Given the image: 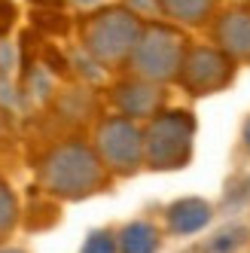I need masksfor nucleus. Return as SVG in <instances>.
I'll list each match as a JSON object with an SVG mask.
<instances>
[{
    "instance_id": "1",
    "label": "nucleus",
    "mask_w": 250,
    "mask_h": 253,
    "mask_svg": "<svg viewBox=\"0 0 250 253\" xmlns=\"http://www.w3.org/2000/svg\"><path fill=\"white\" fill-rule=\"evenodd\" d=\"M107 165L101 162L95 143L85 140H64L58 147H52L40 168H37V180L40 186L64 202H80L104 189L107 183Z\"/></svg>"
},
{
    "instance_id": "2",
    "label": "nucleus",
    "mask_w": 250,
    "mask_h": 253,
    "mask_svg": "<svg viewBox=\"0 0 250 253\" xmlns=\"http://www.w3.org/2000/svg\"><path fill=\"white\" fill-rule=\"evenodd\" d=\"M144 31L140 15L128 6H104L83 22V49L98 64L113 67L131 58V49Z\"/></svg>"
},
{
    "instance_id": "3",
    "label": "nucleus",
    "mask_w": 250,
    "mask_h": 253,
    "mask_svg": "<svg viewBox=\"0 0 250 253\" xmlns=\"http://www.w3.org/2000/svg\"><path fill=\"white\" fill-rule=\"evenodd\" d=\"M186 34L174 25H165V22H150L144 25L140 37L131 49V58H128V67L131 74L140 77V80H150V83H174L177 74H180V64H183V55H186Z\"/></svg>"
},
{
    "instance_id": "4",
    "label": "nucleus",
    "mask_w": 250,
    "mask_h": 253,
    "mask_svg": "<svg viewBox=\"0 0 250 253\" xmlns=\"http://www.w3.org/2000/svg\"><path fill=\"white\" fill-rule=\"evenodd\" d=\"M195 119L189 110H159L144 128V162L153 171H177L192 159Z\"/></svg>"
},
{
    "instance_id": "5",
    "label": "nucleus",
    "mask_w": 250,
    "mask_h": 253,
    "mask_svg": "<svg viewBox=\"0 0 250 253\" xmlns=\"http://www.w3.org/2000/svg\"><path fill=\"white\" fill-rule=\"evenodd\" d=\"M95 150L110 174H137L144 162V128L131 116H107L95 131Z\"/></svg>"
},
{
    "instance_id": "6",
    "label": "nucleus",
    "mask_w": 250,
    "mask_h": 253,
    "mask_svg": "<svg viewBox=\"0 0 250 253\" xmlns=\"http://www.w3.org/2000/svg\"><path fill=\"white\" fill-rule=\"evenodd\" d=\"M232 80H235V58H229L220 46H189L177 74V83L195 98L217 95Z\"/></svg>"
},
{
    "instance_id": "7",
    "label": "nucleus",
    "mask_w": 250,
    "mask_h": 253,
    "mask_svg": "<svg viewBox=\"0 0 250 253\" xmlns=\"http://www.w3.org/2000/svg\"><path fill=\"white\" fill-rule=\"evenodd\" d=\"M113 101L119 107L122 116H131V119H153L165 104V92L159 83L150 80H125L113 88Z\"/></svg>"
},
{
    "instance_id": "8",
    "label": "nucleus",
    "mask_w": 250,
    "mask_h": 253,
    "mask_svg": "<svg viewBox=\"0 0 250 253\" xmlns=\"http://www.w3.org/2000/svg\"><path fill=\"white\" fill-rule=\"evenodd\" d=\"M213 43H217L235 64H250V6H235L213 22Z\"/></svg>"
},
{
    "instance_id": "9",
    "label": "nucleus",
    "mask_w": 250,
    "mask_h": 253,
    "mask_svg": "<svg viewBox=\"0 0 250 253\" xmlns=\"http://www.w3.org/2000/svg\"><path fill=\"white\" fill-rule=\"evenodd\" d=\"M210 205L205 198H180L165 211V223L171 235H195L210 223Z\"/></svg>"
},
{
    "instance_id": "10",
    "label": "nucleus",
    "mask_w": 250,
    "mask_h": 253,
    "mask_svg": "<svg viewBox=\"0 0 250 253\" xmlns=\"http://www.w3.org/2000/svg\"><path fill=\"white\" fill-rule=\"evenodd\" d=\"M119 253H156L159 247H162V235H159V229L147 220H131L125 223L119 232Z\"/></svg>"
},
{
    "instance_id": "11",
    "label": "nucleus",
    "mask_w": 250,
    "mask_h": 253,
    "mask_svg": "<svg viewBox=\"0 0 250 253\" xmlns=\"http://www.w3.org/2000/svg\"><path fill=\"white\" fill-rule=\"evenodd\" d=\"M217 0H159V12H165L177 25H205Z\"/></svg>"
},
{
    "instance_id": "12",
    "label": "nucleus",
    "mask_w": 250,
    "mask_h": 253,
    "mask_svg": "<svg viewBox=\"0 0 250 253\" xmlns=\"http://www.w3.org/2000/svg\"><path fill=\"white\" fill-rule=\"evenodd\" d=\"M15 223H19V198H15V192L0 180V241L12 235Z\"/></svg>"
},
{
    "instance_id": "13",
    "label": "nucleus",
    "mask_w": 250,
    "mask_h": 253,
    "mask_svg": "<svg viewBox=\"0 0 250 253\" xmlns=\"http://www.w3.org/2000/svg\"><path fill=\"white\" fill-rule=\"evenodd\" d=\"M244 235L247 229L244 226H229V229H220L213 238L205 244V253H235L241 244H244Z\"/></svg>"
},
{
    "instance_id": "14",
    "label": "nucleus",
    "mask_w": 250,
    "mask_h": 253,
    "mask_svg": "<svg viewBox=\"0 0 250 253\" xmlns=\"http://www.w3.org/2000/svg\"><path fill=\"white\" fill-rule=\"evenodd\" d=\"M80 253H119V238H116V232L110 229H95V232H88V238L83 244Z\"/></svg>"
},
{
    "instance_id": "15",
    "label": "nucleus",
    "mask_w": 250,
    "mask_h": 253,
    "mask_svg": "<svg viewBox=\"0 0 250 253\" xmlns=\"http://www.w3.org/2000/svg\"><path fill=\"white\" fill-rule=\"evenodd\" d=\"M15 19V6L9 3V0H0V34H3Z\"/></svg>"
},
{
    "instance_id": "16",
    "label": "nucleus",
    "mask_w": 250,
    "mask_h": 253,
    "mask_svg": "<svg viewBox=\"0 0 250 253\" xmlns=\"http://www.w3.org/2000/svg\"><path fill=\"white\" fill-rule=\"evenodd\" d=\"M241 140H244V147H247V153H250V119L244 122V128H241Z\"/></svg>"
},
{
    "instance_id": "17",
    "label": "nucleus",
    "mask_w": 250,
    "mask_h": 253,
    "mask_svg": "<svg viewBox=\"0 0 250 253\" xmlns=\"http://www.w3.org/2000/svg\"><path fill=\"white\" fill-rule=\"evenodd\" d=\"M0 253H25V250H15V247H3Z\"/></svg>"
},
{
    "instance_id": "18",
    "label": "nucleus",
    "mask_w": 250,
    "mask_h": 253,
    "mask_svg": "<svg viewBox=\"0 0 250 253\" xmlns=\"http://www.w3.org/2000/svg\"><path fill=\"white\" fill-rule=\"evenodd\" d=\"M34 3H46L49 6V3H58V0H34Z\"/></svg>"
}]
</instances>
